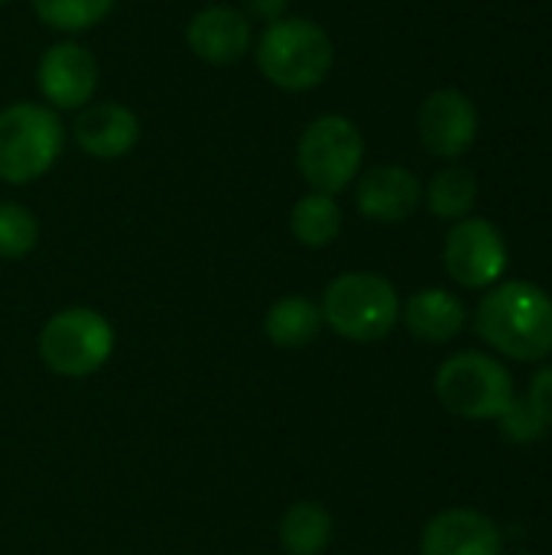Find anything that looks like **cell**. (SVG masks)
Wrapping results in <instances>:
<instances>
[{
  "label": "cell",
  "instance_id": "603a6c76",
  "mask_svg": "<svg viewBox=\"0 0 552 555\" xmlns=\"http://www.w3.org/2000/svg\"><path fill=\"white\" fill-rule=\"evenodd\" d=\"M530 406L537 410V416L543 420V426L552 429V367H543L530 377V390H527Z\"/></svg>",
  "mask_w": 552,
  "mask_h": 555
},
{
  "label": "cell",
  "instance_id": "e0dca14e",
  "mask_svg": "<svg viewBox=\"0 0 552 555\" xmlns=\"http://www.w3.org/2000/svg\"><path fill=\"white\" fill-rule=\"evenodd\" d=\"M345 224L342 205L335 202V195L325 192H306L293 208H290V234L312 250H322L329 244L338 241Z\"/></svg>",
  "mask_w": 552,
  "mask_h": 555
},
{
  "label": "cell",
  "instance_id": "8fae6325",
  "mask_svg": "<svg viewBox=\"0 0 552 555\" xmlns=\"http://www.w3.org/2000/svg\"><path fill=\"white\" fill-rule=\"evenodd\" d=\"M185 46L208 65H234L254 49V26L238 7L208 3L185 23Z\"/></svg>",
  "mask_w": 552,
  "mask_h": 555
},
{
  "label": "cell",
  "instance_id": "3957f363",
  "mask_svg": "<svg viewBox=\"0 0 552 555\" xmlns=\"http://www.w3.org/2000/svg\"><path fill=\"white\" fill-rule=\"evenodd\" d=\"M65 150L59 111L39 101H13L0 111V179L29 185L42 179Z\"/></svg>",
  "mask_w": 552,
  "mask_h": 555
},
{
  "label": "cell",
  "instance_id": "2e32d148",
  "mask_svg": "<svg viewBox=\"0 0 552 555\" xmlns=\"http://www.w3.org/2000/svg\"><path fill=\"white\" fill-rule=\"evenodd\" d=\"M264 332L277 348L299 351L322 332V309L306 296H283L264 315Z\"/></svg>",
  "mask_w": 552,
  "mask_h": 555
},
{
  "label": "cell",
  "instance_id": "52a82bcc",
  "mask_svg": "<svg viewBox=\"0 0 552 555\" xmlns=\"http://www.w3.org/2000/svg\"><path fill=\"white\" fill-rule=\"evenodd\" d=\"M436 397L452 416L485 423V420H501L517 393L501 361L482 351H462L439 367Z\"/></svg>",
  "mask_w": 552,
  "mask_h": 555
},
{
  "label": "cell",
  "instance_id": "30bf717a",
  "mask_svg": "<svg viewBox=\"0 0 552 555\" xmlns=\"http://www.w3.org/2000/svg\"><path fill=\"white\" fill-rule=\"evenodd\" d=\"M478 137V111L459 88L433 91L420 107V140L433 156L459 159Z\"/></svg>",
  "mask_w": 552,
  "mask_h": 555
},
{
  "label": "cell",
  "instance_id": "ac0fdd59",
  "mask_svg": "<svg viewBox=\"0 0 552 555\" xmlns=\"http://www.w3.org/2000/svg\"><path fill=\"white\" fill-rule=\"evenodd\" d=\"M332 543V517L316 501L293 504L280 520V546L286 555H322Z\"/></svg>",
  "mask_w": 552,
  "mask_h": 555
},
{
  "label": "cell",
  "instance_id": "d6986e66",
  "mask_svg": "<svg viewBox=\"0 0 552 555\" xmlns=\"http://www.w3.org/2000/svg\"><path fill=\"white\" fill-rule=\"evenodd\" d=\"M475 198H478V179L465 166H449L436 172L426 189V208L446 221H462L472 211Z\"/></svg>",
  "mask_w": 552,
  "mask_h": 555
},
{
  "label": "cell",
  "instance_id": "8992f818",
  "mask_svg": "<svg viewBox=\"0 0 552 555\" xmlns=\"http://www.w3.org/2000/svg\"><path fill=\"white\" fill-rule=\"evenodd\" d=\"M114 354V328L111 322L88 306H72L46 319L39 332V358L42 364L65 377L81 380L98 374Z\"/></svg>",
  "mask_w": 552,
  "mask_h": 555
},
{
  "label": "cell",
  "instance_id": "ba28073f",
  "mask_svg": "<svg viewBox=\"0 0 552 555\" xmlns=\"http://www.w3.org/2000/svg\"><path fill=\"white\" fill-rule=\"evenodd\" d=\"M446 273L465 289H488L508 270L504 234L485 218H462L446 234Z\"/></svg>",
  "mask_w": 552,
  "mask_h": 555
},
{
  "label": "cell",
  "instance_id": "277c9868",
  "mask_svg": "<svg viewBox=\"0 0 552 555\" xmlns=\"http://www.w3.org/2000/svg\"><path fill=\"white\" fill-rule=\"evenodd\" d=\"M322 325L348 341H381L400 322V296L390 280L351 270L322 293Z\"/></svg>",
  "mask_w": 552,
  "mask_h": 555
},
{
  "label": "cell",
  "instance_id": "44dd1931",
  "mask_svg": "<svg viewBox=\"0 0 552 555\" xmlns=\"http://www.w3.org/2000/svg\"><path fill=\"white\" fill-rule=\"evenodd\" d=\"M39 244V221L20 202H0V257L20 260Z\"/></svg>",
  "mask_w": 552,
  "mask_h": 555
},
{
  "label": "cell",
  "instance_id": "6da1fadb",
  "mask_svg": "<svg viewBox=\"0 0 552 555\" xmlns=\"http://www.w3.org/2000/svg\"><path fill=\"white\" fill-rule=\"evenodd\" d=\"M475 332L514 361H543L552 354V299L527 280L495 286L475 315Z\"/></svg>",
  "mask_w": 552,
  "mask_h": 555
},
{
  "label": "cell",
  "instance_id": "4fadbf2b",
  "mask_svg": "<svg viewBox=\"0 0 552 555\" xmlns=\"http://www.w3.org/2000/svg\"><path fill=\"white\" fill-rule=\"evenodd\" d=\"M72 137L91 159H124L140 140V117L120 101H91L78 111Z\"/></svg>",
  "mask_w": 552,
  "mask_h": 555
},
{
  "label": "cell",
  "instance_id": "5bb4252c",
  "mask_svg": "<svg viewBox=\"0 0 552 555\" xmlns=\"http://www.w3.org/2000/svg\"><path fill=\"white\" fill-rule=\"evenodd\" d=\"M423 202L420 179L403 166H374L358 176L355 205L364 218L381 224L407 221Z\"/></svg>",
  "mask_w": 552,
  "mask_h": 555
},
{
  "label": "cell",
  "instance_id": "cb8c5ba5",
  "mask_svg": "<svg viewBox=\"0 0 552 555\" xmlns=\"http://www.w3.org/2000/svg\"><path fill=\"white\" fill-rule=\"evenodd\" d=\"M290 10V0H241V13L254 23V20H264V23H273L280 16H286Z\"/></svg>",
  "mask_w": 552,
  "mask_h": 555
},
{
  "label": "cell",
  "instance_id": "9c48e42d",
  "mask_svg": "<svg viewBox=\"0 0 552 555\" xmlns=\"http://www.w3.org/2000/svg\"><path fill=\"white\" fill-rule=\"evenodd\" d=\"M98 59L75 39L52 42L36 65V88L52 111H81L98 91Z\"/></svg>",
  "mask_w": 552,
  "mask_h": 555
},
{
  "label": "cell",
  "instance_id": "ffe728a7",
  "mask_svg": "<svg viewBox=\"0 0 552 555\" xmlns=\"http://www.w3.org/2000/svg\"><path fill=\"white\" fill-rule=\"evenodd\" d=\"M114 10V0H33V13L42 26L78 36L104 23Z\"/></svg>",
  "mask_w": 552,
  "mask_h": 555
},
{
  "label": "cell",
  "instance_id": "5b68a950",
  "mask_svg": "<svg viewBox=\"0 0 552 555\" xmlns=\"http://www.w3.org/2000/svg\"><path fill=\"white\" fill-rule=\"evenodd\" d=\"M296 166L309 192L338 195L364 166V137L345 114H319L296 140Z\"/></svg>",
  "mask_w": 552,
  "mask_h": 555
},
{
  "label": "cell",
  "instance_id": "484cf974",
  "mask_svg": "<svg viewBox=\"0 0 552 555\" xmlns=\"http://www.w3.org/2000/svg\"><path fill=\"white\" fill-rule=\"evenodd\" d=\"M521 555H534V553H521Z\"/></svg>",
  "mask_w": 552,
  "mask_h": 555
},
{
  "label": "cell",
  "instance_id": "9a60e30c",
  "mask_svg": "<svg viewBox=\"0 0 552 555\" xmlns=\"http://www.w3.org/2000/svg\"><path fill=\"white\" fill-rule=\"evenodd\" d=\"M400 312L407 328L429 345H446L465 328V306L449 289H420Z\"/></svg>",
  "mask_w": 552,
  "mask_h": 555
},
{
  "label": "cell",
  "instance_id": "d4e9b609",
  "mask_svg": "<svg viewBox=\"0 0 552 555\" xmlns=\"http://www.w3.org/2000/svg\"><path fill=\"white\" fill-rule=\"evenodd\" d=\"M3 3H10V0H0V7H3Z\"/></svg>",
  "mask_w": 552,
  "mask_h": 555
},
{
  "label": "cell",
  "instance_id": "7c38bea8",
  "mask_svg": "<svg viewBox=\"0 0 552 555\" xmlns=\"http://www.w3.org/2000/svg\"><path fill=\"white\" fill-rule=\"evenodd\" d=\"M501 546L498 524L472 507L436 514L420 537V555H501Z\"/></svg>",
  "mask_w": 552,
  "mask_h": 555
},
{
  "label": "cell",
  "instance_id": "7402d4cb",
  "mask_svg": "<svg viewBox=\"0 0 552 555\" xmlns=\"http://www.w3.org/2000/svg\"><path fill=\"white\" fill-rule=\"evenodd\" d=\"M498 423H501V436H504L508 442H517V446L537 442V439H543V433H547L543 420L537 416V410L530 406L527 397H514V403L508 406V413H504Z\"/></svg>",
  "mask_w": 552,
  "mask_h": 555
},
{
  "label": "cell",
  "instance_id": "7a4b0ae2",
  "mask_svg": "<svg viewBox=\"0 0 552 555\" xmlns=\"http://www.w3.org/2000/svg\"><path fill=\"white\" fill-rule=\"evenodd\" d=\"M251 52L260 75L290 94L319 88L335 65V42L329 29L309 16L293 13L267 23Z\"/></svg>",
  "mask_w": 552,
  "mask_h": 555
}]
</instances>
